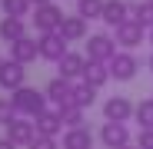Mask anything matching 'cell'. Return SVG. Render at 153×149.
Segmentation results:
<instances>
[{"mask_svg":"<svg viewBox=\"0 0 153 149\" xmlns=\"http://www.w3.org/2000/svg\"><path fill=\"white\" fill-rule=\"evenodd\" d=\"M10 99H13L17 116H27V119H37L47 109V93L37 90V86H20V90L10 93Z\"/></svg>","mask_w":153,"mask_h":149,"instance_id":"cell-1","label":"cell"},{"mask_svg":"<svg viewBox=\"0 0 153 149\" xmlns=\"http://www.w3.org/2000/svg\"><path fill=\"white\" fill-rule=\"evenodd\" d=\"M83 57L90 63H110L117 57V40L110 33H90L87 37V46H83Z\"/></svg>","mask_w":153,"mask_h":149,"instance_id":"cell-2","label":"cell"},{"mask_svg":"<svg viewBox=\"0 0 153 149\" xmlns=\"http://www.w3.org/2000/svg\"><path fill=\"white\" fill-rule=\"evenodd\" d=\"M107 70H110V80L130 83V80L137 76V70H140V60L133 57V50H117V57L107 63Z\"/></svg>","mask_w":153,"mask_h":149,"instance_id":"cell-3","label":"cell"},{"mask_svg":"<svg viewBox=\"0 0 153 149\" xmlns=\"http://www.w3.org/2000/svg\"><path fill=\"white\" fill-rule=\"evenodd\" d=\"M20 86H27V66L17 60H4V66H0V90L13 93Z\"/></svg>","mask_w":153,"mask_h":149,"instance_id":"cell-4","label":"cell"},{"mask_svg":"<svg viewBox=\"0 0 153 149\" xmlns=\"http://www.w3.org/2000/svg\"><path fill=\"white\" fill-rule=\"evenodd\" d=\"M37 43H40V60H47V63H60V60L70 53V50H67V40H63L60 33H40Z\"/></svg>","mask_w":153,"mask_h":149,"instance_id":"cell-5","label":"cell"},{"mask_svg":"<svg viewBox=\"0 0 153 149\" xmlns=\"http://www.w3.org/2000/svg\"><path fill=\"white\" fill-rule=\"evenodd\" d=\"M4 129H7V139H10L13 146H30V142L37 139V126H33V119H27V116L10 119Z\"/></svg>","mask_w":153,"mask_h":149,"instance_id":"cell-6","label":"cell"},{"mask_svg":"<svg viewBox=\"0 0 153 149\" xmlns=\"http://www.w3.org/2000/svg\"><path fill=\"white\" fill-rule=\"evenodd\" d=\"M133 103H130V96H110L103 99V119L107 123H130L133 119Z\"/></svg>","mask_w":153,"mask_h":149,"instance_id":"cell-7","label":"cell"},{"mask_svg":"<svg viewBox=\"0 0 153 149\" xmlns=\"http://www.w3.org/2000/svg\"><path fill=\"white\" fill-rule=\"evenodd\" d=\"M60 20H63V10L57 4H43L33 13V27H37V33H57L60 30Z\"/></svg>","mask_w":153,"mask_h":149,"instance_id":"cell-8","label":"cell"},{"mask_svg":"<svg viewBox=\"0 0 153 149\" xmlns=\"http://www.w3.org/2000/svg\"><path fill=\"white\" fill-rule=\"evenodd\" d=\"M67 43H80V40H87L90 37V30H87V20L80 17V13H63V20H60V30H57Z\"/></svg>","mask_w":153,"mask_h":149,"instance_id":"cell-9","label":"cell"},{"mask_svg":"<svg viewBox=\"0 0 153 149\" xmlns=\"http://www.w3.org/2000/svg\"><path fill=\"white\" fill-rule=\"evenodd\" d=\"M100 142H103L107 149L130 146V126H126V123H107V119H103V129H100Z\"/></svg>","mask_w":153,"mask_h":149,"instance_id":"cell-10","label":"cell"},{"mask_svg":"<svg viewBox=\"0 0 153 149\" xmlns=\"http://www.w3.org/2000/svg\"><path fill=\"white\" fill-rule=\"evenodd\" d=\"M43 93H47V103H53L57 109H63V106H70V93H73V80H63V76H53L47 86H43Z\"/></svg>","mask_w":153,"mask_h":149,"instance_id":"cell-11","label":"cell"},{"mask_svg":"<svg viewBox=\"0 0 153 149\" xmlns=\"http://www.w3.org/2000/svg\"><path fill=\"white\" fill-rule=\"evenodd\" d=\"M143 33H146V30L140 27V23H133V20H123L120 27L113 30V40H117L123 50H133V46H140V43H143Z\"/></svg>","mask_w":153,"mask_h":149,"instance_id":"cell-12","label":"cell"},{"mask_svg":"<svg viewBox=\"0 0 153 149\" xmlns=\"http://www.w3.org/2000/svg\"><path fill=\"white\" fill-rule=\"evenodd\" d=\"M33 126H37V136H60L63 133V119H60V109L53 106V109H43L37 119H33Z\"/></svg>","mask_w":153,"mask_h":149,"instance_id":"cell-13","label":"cell"},{"mask_svg":"<svg viewBox=\"0 0 153 149\" xmlns=\"http://www.w3.org/2000/svg\"><path fill=\"white\" fill-rule=\"evenodd\" d=\"M40 57V43L33 40V37H23V40H13L10 43V60H17V63H33Z\"/></svg>","mask_w":153,"mask_h":149,"instance_id":"cell-14","label":"cell"},{"mask_svg":"<svg viewBox=\"0 0 153 149\" xmlns=\"http://www.w3.org/2000/svg\"><path fill=\"white\" fill-rule=\"evenodd\" d=\"M87 57L83 53H67L60 63H57V70H60V76L63 80H83V70H87Z\"/></svg>","mask_w":153,"mask_h":149,"instance_id":"cell-15","label":"cell"},{"mask_svg":"<svg viewBox=\"0 0 153 149\" xmlns=\"http://www.w3.org/2000/svg\"><path fill=\"white\" fill-rule=\"evenodd\" d=\"M100 20L117 30L123 20H130V4H126V0H107V4H103V17H100Z\"/></svg>","mask_w":153,"mask_h":149,"instance_id":"cell-16","label":"cell"},{"mask_svg":"<svg viewBox=\"0 0 153 149\" xmlns=\"http://www.w3.org/2000/svg\"><path fill=\"white\" fill-rule=\"evenodd\" d=\"M60 149H93V133L87 126H76V129H63V142Z\"/></svg>","mask_w":153,"mask_h":149,"instance_id":"cell-17","label":"cell"},{"mask_svg":"<svg viewBox=\"0 0 153 149\" xmlns=\"http://www.w3.org/2000/svg\"><path fill=\"white\" fill-rule=\"evenodd\" d=\"M23 37H27V20H20V17H0V40L4 43L23 40Z\"/></svg>","mask_w":153,"mask_h":149,"instance_id":"cell-18","label":"cell"},{"mask_svg":"<svg viewBox=\"0 0 153 149\" xmlns=\"http://www.w3.org/2000/svg\"><path fill=\"white\" fill-rule=\"evenodd\" d=\"M83 83L93 86V90L107 86V83H110V70H107V63H87V70H83Z\"/></svg>","mask_w":153,"mask_h":149,"instance_id":"cell-19","label":"cell"},{"mask_svg":"<svg viewBox=\"0 0 153 149\" xmlns=\"http://www.w3.org/2000/svg\"><path fill=\"white\" fill-rule=\"evenodd\" d=\"M93 103H97V90H93V86H87L83 80H80V83H73L70 106H80V109H87V106H93Z\"/></svg>","mask_w":153,"mask_h":149,"instance_id":"cell-20","label":"cell"},{"mask_svg":"<svg viewBox=\"0 0 153 149\" xmlns=\"http://www.w3.org/2000/svg\"><path fill=\"white\" fill-rule=\"evenodd\" d=\"M130 20L140 23L143 30L153 27V0H140V4H130Z\"/></svg>","mask_w":153,"mask_h":149,"instance_id":"cell-21","label":"cell"},{"mask_svg":"<svg viewBox=\"0 0 153 149\" xmlns=\"http://www.w3.org/2000/svg\"><path fill=\"white\" fill-rule=\"evenodd\" d=\"M103 4L107 0H76V13L83 20H100L103 17Z\"/></svg>","mask_w":153,"mask_h":149,"instance_id":"cell-22","label":"cell"},{"mask_svg":"<svg viewBox=\"0 0 153 149\" xmlns=\"http://www.w3.org/2000/svg\"><path fill=\"white\" fill-rule=\"evenodd\" d=\"M133 119L140 123V129H153V96H150V99H143V103H137Z\"/></svg>","mask_w":153,"mask_h":149,"instance_id":"cell-23","label":"cell"},{"mask_svg":"<svg viewBox=\"0 0 153 149\" xmlns=\"http://www.w3.org/2000/svg\"><path fill=\"white\" fill-rule=\"evenodd\" d=\"M30 7H33L30 0H0V10H4V17H20V20H23V17L30 13Z\"/></svg>","mask_w":153,"mask_h":149,"instance_id":"cell-24","label":"cell"},{"mask_svg":"<svg viewBox=\"0 0 153 149\" xmlns=\"http://www.w3.org/2000/svg\"><path fill=\"white\" fill-rule=\"evenodd\" d=\"M83 113L80 106H63L60 109V119H63V129H76V126H83Z\"/></svg>","mask_w":153,"mask_h":149,"instance_id":"cell-25","label":"cell"},{"mask_svg":"<svg viewBox=\"0 0 153 149\" xmlns=\"http://www.w3.org/2000/svg\"><path fill=\"white\" fill-rule=\"evenodd\" d=\"M10 119H17V109H13V99H10V96H0V126H7Z\"/></svg>","mask_w":153,"mask_h":149,"instance_id":"cell-26","label":"cell"},{"mask_svg":"<svg viewBox=\"0 0 153 149\" xmlns=\"http://www.w3.org/2000/svg\"><path fill=\"white\" fill-rule=\"evenodd\" d=\"M27 149H60V142H57L53 136H37V139H33Z\"/></svg>","mask_w":153,"mask_h":149,"instance_id":"cell-27","label":"cell"},{"mask_svg":"<svg viewBox=\"0 0 153 149\" xmlns=\"http://www.w3.org/2000/svg\"><path fill=\"white\" fill-rule=\"evenodd\" d=\"M137 146H140V149H153V129H140Z\"/></svg>","mask_w":153,"mask_h":149,"instance_id":"cell-28","label":"cell"},{"mask_svg":"<svg viewBox=\"0 0 153 149\" xmlns=\"http://www.w3.org/2000/svg\"><path fill=\"white\" fill-rule=\"evenodd\" d=\"M0 149H17V146H13V142H10L7 136H0Z\"/></svg>","mask_w":153,"mask_h":149,"instance_id":"cell-29","label":"cell"},{"mask_svg":"<svg viewBox=\"0 0 153 149\" xmlns=\"http://www.w3.org/2000/svg\"><path fill=\"white\" fill-rule=\"evenodd\" d=\"M33 7H43V4H53V0H30Z\"/></svg>","mask_w":153,"mask_h":149,"instance_id":"cell-30","label":"cell"},{"mask_svg":"<svg viewBox=\"0 0 153 149\" xmlns=\"http://www.w3.org/2000/svg\"><path fill=\"white\" fill-rule=\"evenodd\" d=\"M146 66H150V70H153V53H150V60H146Z\"/></svg>","mask_w":153,"mask_h":149,"instance_id":"cell-31","label":"cell"},{"mask_svg":"<svg viewBox=\"0 0 153 149\" xmlns=\"http://www.w3.org/2000/svg\"><path fill=\"white\" fill-rule=\"evenodd\" d=\"M146 37H150V43H153V27H150V30H146Z\"/></svg>","mask_w":153,"mask_h":149,"instance_id":"cell-32","label":"cell"},{"mask_svg":"<svg viewBox=\"0 0 153 149\" xmlns=\"http://www.w3.org/2000/svg\"><path fill=\"white\" fill-rule=\"evenodd\" d=\"M120 149H140V146H120Z\"/></svg>","mask_w":153,"mask_h":149,"instance_id":"cell-33","label":"cell"},{"mask_svg":"<svg viewBox=\"0 0 153 149\" xmlns=\"http://www.w3.org/2000/svg\"><path fill=\"white\" fill-rule=\"evenodd\" d=\"M0 66H4V57H0Z\"/></svg>","mask_w":153,"mask_h":149,"instance_id":"cell-34","label":"cell"}]
</instances>
